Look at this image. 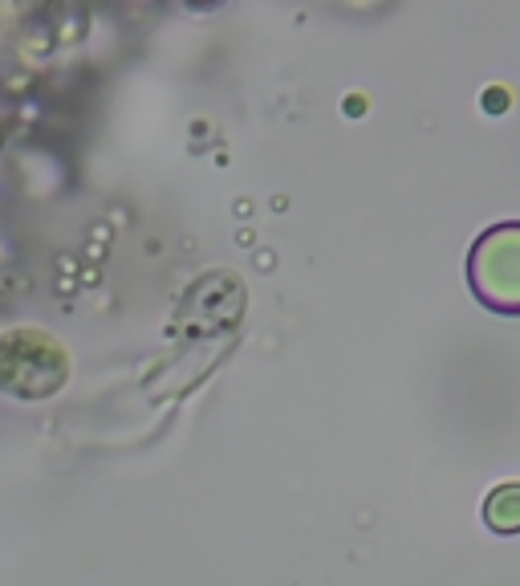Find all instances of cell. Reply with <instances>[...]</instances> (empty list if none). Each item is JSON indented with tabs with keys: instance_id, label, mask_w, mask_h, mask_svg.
<instances>
[{
	"instance_id": "obj_1",
	"label": "cell",
	"mask_w": 520,
	"mask_h": 586,
	"mask_svg": "<svg viewBox=\"0 0 520 586\" xmlns=\"http://www.w3.org/2000/svg\"><path fill=\"white\" fill-rule=\"evenodd\" d=\"M61 379H65V355L53 338L33 330L0 338V387L5 391L41 399V395H53Z\"/></svg>"
},
{
	"instance_id": "obj_2",
	"label": "cell",
	"mask_w": 520,
	"mask_h": 586,
	"mask_svg": "<svg viewBox=\"0 0 520 586\" xmlns=\"http://www.w3.org/2000/svg\"><path fill=\"white\" fill-rule=\"evenodd\" d=\"M484 517H488L492 530L516 534V530H520V485H500V489L488 497Z\"/></svg>"
}]
</instances>
